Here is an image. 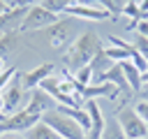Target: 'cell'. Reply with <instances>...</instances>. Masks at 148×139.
Instances as JSON below:
<instances>
[{
    "mask_svg": "<svg viewBox=\"0 0 148 139\" xmlns=\"http://www.w3.org/2000/svg\"><path fill=\"white\" fill-rule=\"evenodd\" d=\"M134 25H136V30H139V35H143V37L148 39V19H141V21H136Z\"/></svg>",
    "mask_w": 148,
    "mask_h": 139,
    "instance_id": "cell-25",
    "label": "cell"
},
{
    "mask_svg": "<svg viewBox=\"0 0 148 139\" xmlns=\"http://www.w3.org/2000/svg\"><path fill=\"white\" fill-rule=\"evenodd\" d=\"M76 2H86V0H44L42 7L49 9V12H53V14H60V12H65L67 7L76 5Z\"/></svg>",
    "mask_w": 148,
    "mask_h": 139,
    "instance_id": "cell-17",
    "label": "cell"
},
{
    "mask_svg": "<svg viewBox=\"0 0 148 139\" xmlns=\"http://www.w3.org/2000/svg\"><path fill=\"white\" fill-rule=\"evenodd\" d=\"M134 49H136L139 56L148 63V39H146L143 35H136V39H134Z\"/></svg>",
    "mask_w": 148,
    "mask_h": 139,
    "instance_id": "cell-21",
    "label": "cell"
},
{
    "mask_svg": "<svg viewBox=\"0 0 148 139\" xmlns=\"http://www.w3.org/2000/svg\"><path fill=\"white\" fill-rule=\"evenodd\" d=\"M25 139H60V134H56L44 120H39V123H35L32 127L25 130Z\"/></svg>",
    "mask_w": 148,
    "mask_h": 139,
    "instance_id": "cell-14",
    "label": "cell"
},
{
    "mask_svg": "<svg viewBox=\"0 0 148 139\" xmlns=\"http://www.w3.org/2000/svg\"><path fill=\"white\" fill-rule=\"evenodd\" d=\"M120 130L125 132L127 139H146L148 137V125L143 123V118L134 111V107H123L116 116Z\"/></svg>",
    "mask_w": 148,
    "mask_h": 139,
    "instance_id": "cell-4",
    "label": "cell"
},
{
    "mask_svg": "<svg viewBox=\"0 0 148 139\" xmlns=\"http://www.w3.org/2000/svg\"><path fill=\"white\" fill-rule=\"evenodd\" d=\"M90 67H92V76H99L102 72H106L109 67H111V60H109V56L104 53V49L92 58V63H90Z\"/></svg>",
    "mask_w": 148,
    "mask_h": 139,
    "instance_id": "cell-16",
    "label": "cell"
},
{
    "mask_svg": "<svg viewBox=\"0 0 148 139\" xmlns=\"http://www.w3.org/2000/svg\"><path fill=\"white\" fill-rule=\"evenodd\" d=\"M44 0H16V5L21 7H35V5H42Z\"/></svg>",
    "mask_w": 148,
    "mask_h": 139,
    "instance_id": "cell-26",
    "label": "cell"
},
{
    "mask_svg": "<svg viewBox=\"0 0 148 139\" xmlns=\"http://www.w3.org/2000/svg\"><path fill=\"white\" fill-rule=\"evenodd\" d=\"M5 2H7V7H14L16 5V0H5Z\"/></svg>",
    "mask_w": 148,
    "mask_h": 139,
    "instance_id": "cell-31",
    "label": "cell"
},
{
    "mask_svg": "<svg viewBox=\"0 0 148 139\" xmlns=\"http://www.w3.org/2000/svg\"><path fill=\"white\" fill-rule=\"evenodd\" d=\"M65 14L67 16H74V19H86V21H106V19H111V14L106 9L92 5V0L90 2H76V5L67 7Z\"/></svg>",
    "mask_w": 148,
    "mask_h": 139,
    "instance_id": "cell-7",
    "label": "cell"
},
{
    "mask_svg": "<svg viewBox=\"0 0 148 139\" xmlns=\"http://www.w3.org/2000/svg\"><path fill=\"white\" fill-rule=\"evenodd\" d=\"M49 109H51V97H49L42 88H35L32 95H30V102H28L23 109L9 114V116L0 123V134H5V132H25V130L32 127L35 123H39L42 116H44Z\"/></svg>",
    "mask_w": 148,
    "mask_h": 139,
    "instance_id": "cell-1",
    "label": "cell"
},
{
    "mask_svg": "<svg viewBox=\"0 0 148 139\" xmlns=\"http://www.w3.org/2000/svg\"><path fill=\"white\" fill-rule=\"evenodd\" d=\"M5 72V60H0V74Z\"/></svg>",
    "mask_w": 148,
    "mask_h": 139,
    "instance_id": "cell-32",
    "label": "cell"
},
{
    "mask_svg": "<svg viewBox=\"0 0 148 139\" xmlns=\"http://www.w3.org/2000/svg\"><path fill=\"white\" fill-rule=\"evenodd\" d=\"M0 37H2V35H0Z\"/></svg>",
    "mask_w": 148,
    "mask_h": 139,
    "instance_id": "cell-36",
    "label": "cell"
},
{
    "mask_svg": "<svg viewBox=\"0 0 148 139\" xmlns=\"http://www.w3.org/2000/svg\"><path fill=\"white\" fill-rule=\"evenodd\" d=\"M53 70H56V65H51V63H42V65H37L35 70L25 72V74L21 76L23 88H39V83H42L44 79H49V76L53 74Z\"/></svg>",
    "mask_w": 148,
    "mask_h": 139,
    "instance_id": "cell-12",
    "label": "cell"
},
{
    "mask_svg": "<svg viewBox=\"0 0 148 139\" xmlns=\"http://www.w3.org/2000/svg\"><path fill=\"white\" fill-rule=\"evenodd\" d=\"M123 14H125V16H130V19L134 21V23L143 19V16H141V9H139V5H136V2H130V5H127V7L123 9ZM134 23H132V25H134Z\"/></svg>",
    "mask_w": 148,
    "mask_h": 139,
    "instance_id": "cell-22",
    "label": "cell"
},
{
    "mask_svg": "<svg viewBox=\"0 0 148 139\" xmlns=\"http://www.w3.org/2000/svg\"><path fill=\"white\" fill-rule=\"evenodd\" d=\"M134 111H136V114H139V116L143 118V123L148 125V102H143V100H141V102H136Z\"/></svg>",
    "mask_w": 148,
    "mask_h": 139,
    "instance_id": "cell-24",
    "label": "cell"
},
{
    "mask_svg": "<svg viewBox=\"0 0 148 139\" xmlns=\"http://www.w3.org/2000/svg\"><path fill=\"white\" fill-rule=\"evenodd\" d=\"M136 95H141V97H143V102H148V83H143V86H141V90H139Z\"/></svg>",
    "mask_w": 148,
    "mask_h": 139,
    "instance_id": "cell-28",
    "label": "cell"
},
{
    "mask_svg": "<svg viewBox=\"0 0 148 139\" xmlns=\"http://www.w3.org/2000/svg\"><path fill=\"white\" fill-rule=\"evenodd\" d=\"M5 118H7V114H5V111H0V123H2Z\"/></svg>",
    "mask_w": 148,
    "mask_h": 139,
    "instance_id": "cell-33",
    "label": "cell"
},
{
    "mask_svg": "<svg viewBox=\"0 0 148 139\" xmlns=\"http://www.w3.org/2000/svg\"><path fill=\"white\" fill-rule=\"evenodd\" d=\"M141 81H143V83H148V70H146V72L141 74Z\"/></svg>",
    "mask_w": 148,
    "mask_h": 139,
    "instance_id": "cell-30",
    "label": "cell"
},
{
    "mask_svg": "<svg viewBox=\"0 0 148 139\" xmlns=\"http://www.w3.org/2000/svg\"><path fill=\"white\" fill-rule=\"evenodd\" d=\"M0 111H2V93H0Z\"/></svg>",
    "mask_w": 148,
    "mask_h": 139,
    "instance_id": "cell-34",
    "label": "cell"
},
{
    "mask_svg": "<svg viewBox=\"0 0 148 139\" xmlns=\"http://www.w3.org/2000/svg\"><path fill=\"white\" fill-rule=\"evenodd\" d=\"M74 79L81 83V86H88L90 81H92V67L90 65H86V67H81L79 72H74Z\"/></svg>",
    "mask_w": 148,
    "mask_h": 139,
    "instance_id": "cell-20",
    "label": "cell"
},
{
    "mask_svg": "<svg viewBox=\"0 0 148 139\" xmlns=\"http://www.w3.org/2000/svg\"><path fill=\"white\" fill-rule=\"evenodd\" d=\"M102 139H127V137H125V132L120 130L118 120L113 118V120H106V125H104V137H102Z\"/></svg>",
    "mask_w": 148,
    "mask_h": 139,
    "instance_id": "cell-18",
    "label": "cell"
},
{
    "mask_svg": "<svg viewBox=\"0 0 148 139\" xmlns=\"http://www.w3.org/2000/svg\"><path fill=\"white\" fill-rule=\"evenodd\" d=\"M92 81H95V83L106 81V83H113V86L118 88V93H132V88H130V83H127V79H125V74H123V70H120L118 63L111 65V67H109L106 72H102L99 76H95Z\"/></svg>",
    "mask_w": 148,
    "mask_h": 139,
    "instance_id": "cell-10",
    "label": "cell"
},
{
    "mask_svg": "<svg viewBox=\"0 0 148 139\" xmlns=\"http://www.w3.org/2000/svg\"><path fill=\"white\" fill-rule=\"evenodd\" d=\"M86 111H88V116H90V130L86 132V139H102V137H104V125H106V120H104V116H102V111H99V104H97L95 100H86Z\"/></svg>",
    "mask_w": 148,
    "mask_h": 139,
    "instance_id": "cell-9",
    "label": "cell"
},
{
    "mask_svg": "<svg viewBox=\"0 0 148 139\" xmlns=\"http://www.w3.org/2000/svg\"><path fill=\"white\" fill-rule=\"evenodd\" d=\"M0 139H25V137H21L18 132H5V134H0Z\"/></svg>",
    "mask_w": 148,
    "mask_h": 139,
    "instance_id": "cell-27",
    "label": "cell"
},
{
    "mask_svg": "<svg viewBox=\"0 0 148 139\" xmlns=\"http://www.w3.org/2000/svg\"><path fill=\"white\" fill-rule=\"evenodd\" d=\"M104 46H102V42H99V37H97V32H92V30H83L72 44H69V49L65 51V67H67V72H79L81 67H86V65H90L92 63V58L102 51Z\"/></svg>",
    "mask_w": 148,
    "mask_h": 139,
    "instance_id": "cell-2",
    "label": "cell"
},
{
    "mask_svg": "<svg viewBox=\"0 0 148 139\" xmlns=\"http://www.w3.org/2000/svg\"><path fill=\"white\" fill-rule=\"evenodd\" d=\"M46 37H49V44H51L53 49L65 46V44L74 37V23H72V19H69V16L58 19L53 25L46 28Z\"/></svg>",
    "mask_w": 148,
    "mask_h": 139,
    "instance_id": "cell-6",
    "label": "cell"
},
{
    "mask_svg": "<svg viewBox=\"0 0 148 139\" xmlns=\"http://www.w3.org/2000/svg\"><path fill=\"white\" fill-rule=\"evenodd\" d=\"M95 2H97V7L106 9V12L111 14V19H118V16L123 14V9H125L130 2H134V0H95Z\"/></svg>",
    "mask_w": 148,
    "mask_h": 139,
    "instance_id": "cell-15",
    "label": "cell"
},
{
    "mask_svg": "<svg viewBox=\"0 0 148 139\" xmlns=\"http://www.w3.org/2000/svg\"><path fill=\"white\" fill-rule=\"evenodd\" d=\"M58 21V14L44 9L42 5H35V7H28V14L23 19V23L18 25V32H30V30H39V28H49Z\"/></svg>",
    "mask_w": 148,
    "mask_h": 139,
    "instance_id": "cell-5",
    "label": "cell"
},
{
    "mask_svg": "<svg viewBox=\"0 0 148 139\" xmlns=\"http://www.w3.org/2000/svg\"><path fill=\"white\" fill-rule=\"evenodd\" d=\"M146 139H148V137H146Z\"/></svg>",
    "mask_w": 148,
    "mask_h": 139,
    "instance_id": "cell-35",
    "label": "cell"
},
{
    "mask_svg": "<svg viewBox=\"0 0 148 139\" xmlns=\"http://www.w3.org/2000/svg\"><path fill=\"white\" fill-rule=\"evenodd\" d=\"M42 120H44L56 134H60V139H86V130H83L74 118H69V116H65V114H60V111H56V109L46 111V114L42 116Z\"/></svg>",
    "mask_w": 148,
    "mask_h": 139,
    "instance_id": "cell-3",
    "label": "cell"
},
{
    "mask_svg": "<svg viewBox=\"0 0 148 139\" xmlns=\"http://www.w3.org/2000/svg\"><path fill=\"white\" fill-rule=\"evenodd\" d=\"M118 65H120V70H123V74H125V79H127L132 93H139L141 86H143V81H141V74H143V72H141L132 60H120Z\"/></svg>",
    "mask_w": 148,
    "mask_h": 139,
    "instance_id": "cell-13",
    "label": "cell"
},
{
    "mask_svg": "<svg viewBox=\"0 0 148 139\" xmlns=\"http://www.w3.org/2000/svg\"><path fill=\"white\" fill-rule=\"evenodd\" d=\"M7 9H9V7H7V2H5V0H0V16H2Z\"/></svg>",
    "mask_w": 148,
    "mask_h": 139,
    "instance_id": "cell-29",
    "label": "cell"
},
{
    "mask_svg": "<svg viewBox=\"0 0 148 139\" xmlns=\"http://www.w3.org/2000/svg\"><path fill=\"white\" fill-rule=\"evenodd\" d=\"M14 76H16V67H5V72L0 74V93L5 90V86H7Z\"/></svg>",
    "mask_w": 148,
    "mask_h": 139,
    "instance_id": "cell-23",
    "label": "cell"
},
{
    "mask_svg": "<svg viewBox=\"0 0 148 139\" xmlns=\"http://www.w3.org/2000/svg\"><path fill=\"white\" fill-rule=\"evenodd\" d=\"M104 53L109 56V60H118V63L130 58V53L125 49H120V46H109V49H104Z\"/></svg>",
    "mask_w": 148,
    "mask_h": 139,
    "instance_id": "cell-19",
    "label": "cell"
},
{
    "mask_svg": "<svg viewBox=\"0 0 148 139\" xmlns=\"http://www.w3.org/2000/svg\"><path fill=\"white\" fill-rule=\"evenodd\" d=\"M25 14H28V7H21V5L9 7V9L0 16V35H5V32H9V30H18V25H21L23 19H25Z\"/></svg>",
    "mask_w": 148,
    "mask_h": 139,
    "instance_id": "cell-11",
    "label": "cell"
},
{
    "mask_svg": "<svg viewBox=\"0 0 148 139\" xmlns=\"http://www.w3.org/2000/svg\"><path fill=\"white\" fill-rule=\"evenodd\" d=\"M21 97H23V83L18 81V76H14L5 86V90H2V111L7 116L14 114L16 107H18V102H21Z\"/></svg>",
    "mask_w": 148,
    "mask_h": 139,
    "instance_id": "cell-8",
    "label": "cell"
}]
</instances>
